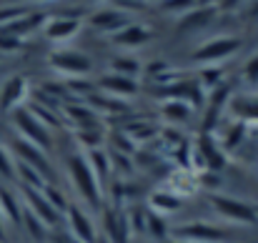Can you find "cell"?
I'll list each match as a JSON object with an SVG mask.
<instances>
[{
    "label": "cell",
    "instance_id": "cell-1",
    "mask_svg": "<svg viewBox=\"0 0 258 243\" xmlns=\"http://www.w3.org/2000/svg\"><path fill=\"white\" fill-rule=\"evenodd\" d=\"M66 173L83 203H88L90 208H103V186L95 178L86 153H71L66 158Z\"/></svg>",
    "mask_w": 258,
    "mask_h": 243
},
{
    "label": "cell",
    "instance_id": "cell-2",
    "mask_svg": "<svg viewBox=\"0 0 258 243\" xmlns=\"http://www.w3.org/2000/svg\"><path fill=\"white\" fill-rule=\"evenodd\" d=\"M208 203L228 223H236V226H256L258 223V211L246 201H238L226 193H208Z\"/></svg>",
    "mask_w": 258,
    "mask_h": 243
},
{
    "label": "cell",
    "instance_id": "cell-3",
    "mask_svg": "<svg viewBox=\"0 0 258 243\" xmlns=\"http://www.w3.org/2000/svg\"><path fill=\"white\" fill-rule=\"evenodd\" d=\"M171 238L183 243H228L231 231L216 223H208V221H190V223L175 226L171 231Z\"/></svg>",
    "mask_w": 258,
    "mask_h": 243
},
{
    "label": "cell",
    "instance_id": "cell-4",
    "mask_svg": "<svg viewBox=\"0 0 258 243\" xmlns=\"http://www.w3.org/2000/svg\"><path fill=\"white\" fill-rule=\"evenodd\" d=\"M13 123H15V128H18V133H20L18 138L33 143V146L40 148L43 153L53 148L50 128H45V126H43V123L28 110V108H18V110H13Z\"/></svg>",
    "mask_w": 258,
    "mask_h": 243
},
{
    "label": "cell",
    "instance_id": "cell-5",
    "mask_svg": "<svg viewBox=\"0 0 258 243\" xmlns=\"http://www.w3.org/2000/svg\"><path fill=\"white\" fill-rule=\"evenodd\" d=\"M50 68L60 76H68V78H86L93 68L90 58L81 50H73V48H63V50H55L50 58H48Z\"/></svg>",
    "mask_w": 258,
    "mask_h": 243
},
{
    "label": "cell",
    "instance_id": "cell-6",
    "mask_svg": "<svg viewBox=\"0 0 258 243\" xmlns=\"http://www.w3.org/2000/svg\"><path fill=\"white\" fill-rule=\"evenodd\" d=\"M241 48V40L238 38H213L208 43H203L196 53H193V63H201V66H216L226 58H231L233 53H238Z\"/></svg>",
    "mask_w": 258,
    "mask_h": 243
},
{
    "label": "cell",
    "instance_id": "cell-7",
    "mask_svg": "<svg viewBox=\"0 0 258 243\" xmlns=\"http://www.w3.org/2000/svg\"><path fill=\"white\" fill-rule=\"evenodd\" d=\"M66 221H68V231H71V238L78 243H98V228L93 223V218L83 211V206L78 203H71L68 211H66Z\"/></svg>",
    "mask_w": 258,
    "mask_h": 243
},
{
    "label": "cell",
    "instance_id": "cell-8",
    "mask_svg": "<svg viewBox=\"0 0 258 243\" xmlns=\"http://www.w3.org/2000/svg\"><path fill=\"white\" fill-rule=\"evenodd\" d=\"M81 28H83V20L76 18V15H55V18H50V20L43 23V33L53 43H68V40H73L81 33Z\"/></svg>",
    "mask_w": 258,
    "mask_h": 243
},
{
    "label": "cell",
    "instance_id": "cell-9",
    "mask_svg": "<svg viewBox=\"0 0 258 243\" xmlns=\"http://www.w3.org/2000/svg\"><path fill=\"white\" fill-rule=\"evenodd\" d=\"M23 198H25V208L35 216V218H40L48 228H53V226H58V221L63 218L50 203H48V198L43 196V191H35V188H25L23 186Z\"/></svg>",
    "mask_w": 258,
    "mask_h": 243
},
{
    "label": "cell",
    "instance_id": "cell-10",
    "mask_svg": "<svg viewBox=\"0 0 258 243\" xmlns=\"http://www.w3.org/2000/svg\"><path fill=\"white\" fill-rule=\"evenodd\" d=\"M88 23L93 25V30L98 33H108V35H115L118 30H123L128 23H131V15L125 10H118V8H103V10H95Z\"/></svg>",
    "mask_w": 258,
    "mask_h": 243
},
{
    "label": "cell",
    "instance_id": "cell-11",
    "mask_svg": "<svg viewBox=\"0 0 258 243\" xmlns=\"http://www.w3.org/2000/svg\"><path fill=\"white\" fill-rule=\"evenodd\" d=\"M228 98H231V90L221 83L218 88H213L208 103H206V115H203V123H201V133H211L218 128V118L223 113V108L228 105Z\"/></svg>",
    "mask_w": 258,
    "mask_h": 243
},
{
    "label": "cell",
    "instance_id": "cell-12",
    "mask_svg": "<svg viewBox=\"0 0 258 243\" xmlns=\"http://www.w3.org/2000/svg\"><path fill=\"white\" fill-rule=\"evenodd\" d=\"M103 228H105V241L108 243H131V226L123 211L115 208H105L103 211Z\"/></svg>",
    "mask_w": 258,
    "mask_h": 243
},
{
    "label": "cell",
    "instance_id": "cell-13",
    "mask_svg": "<svg viewBox=\"0 0 258 243\" xmlns=\"http://www.w3.org/2000/svg\"><path fill=\"white\" fill-rule=\"evenodd\" d=\"M25 93H28V83H25L23 76L8 78L3 83V88H0V115H8V113L18 110L23 98H25Z\"/></svg>",
    "mask_w": 258,
    "mask_h": 243
},
{
    "label": "cell",
    "instance_id": "cell-14",
    "mask_svg": "<svg viewBox=\"0 0 258 243\" xmlns=\"http://www.w3.org/2000/svg\"><path fill=\"white\" fill-rule=\"evenodd\" d=\"M161 88H163L161 95H166V100H183V103H188L190 108H193V105L201 108V105L206 103L203 88H201L198 83L178 81V83H173V85H161Z\"/></svg>",
    "mask_w": 258,
    "mask_h": 243
},
{
    "label": "cell",
    "instance_id": "cell-15",
    "mask_svg": "<svg viewBox=\"0 0 258 243\" xmlns=\"http://www.w3.org/2000/svg\"><path fill=\"white\" fill-rule=\"evenodd\" d=\"M228 110L233 115V120L238 123H258V95L253 93H241V95H231L228 98Z\"/></svg>",
    "mask_w": 258,
    "mask_h": 243
},
{
    "label": "cell",
    "instance_id": "cell-16",
    "mask_svg": "<svg viewBox=\"0 0 258 243\" xmlns=\"http://www.w3.org/2000/svg\"><path fill=\"white\" fill-rule=\"evenodd\" d=\"M98 88H100V93H108V95H113V98L125 100V98H133V95L138 93V81H136V78H125V76L108 73V76H103V78L98 81Z\"/></svg>",
    "mask_w": 258,
    "mask_h": 243
},
{
    "label": "cell",
    "instance_id": "cell-17",
    "mask_svg": "<svg viewBox=\"0 0 258 243\" xmlns=\"http://www.w3.org/2000/svg\"><path fill=\"white\" fill-rule=\"evenodd\" d=\"M13 153L18 156V161L33 165L35 170H40V173L48 178V173H50V163H48L45 153H43L40 148H35L33 143H28V141H23V138H15V141H13Z\"/></svg>",
    "mask_w": 258,
    "mask_h": 243
},
{
    "label": "cell",
    "instance_id": "cell-18",
    "mask_svg": "<svg viewBox=\"0 0 258 243\" xmlns=\"http://www.w3.org/2000/svg\"><path fill=\"white\" fill-rule=\"evenodd\" d=\"M110 40L115 45H123V48H138L143 43L151 40V30L141 23H128L123 30H118L115 35H110Z\"/></svg>",
    "mask_w": 258,
    "mask_h": 243
},
{
    "label": "cell",
    "instance_id": "cell-19",
    "mask_svg": "<svg viewBox=\"0 0 258 243\" xmlns=\"http://www.w3.org/2000/svg\"><path fill=\"white\" fill-rule=\"evenodd\" d=\"M180 206H183V198H178L168 188L151 193V201H148V211H153L158 216H171L175 211H180Z\"/></svg>",
    "mask_w": 258,
    "mask_h": 243
},
{
    "label": "cell",
    "instance_id": "cell-20",
    "mask_svg": "<svg viewBox=\"0 0 258 243\" xmlns=\"http://www.w3.org/2000/svg\"><path fill=\"white\" fill-rule=\"evenodd\" d=\"M0 216L8 223H18V226L23 223V203L8 188H0Z\"/></svg>",
    "mask_w": 258,
    "mask_h": 243
},
{
    "label": "cell",
    "instance_id": "cell-21",
    "mask_svg": "<svg viewBox=\"0 0 258 243\" xmlns=\"http://www.w3.org/2000/svg\"><path fill=\"white\" fill-rule=\"evenodd\" d=\"M211 20H216V8L213 5H198L190 13H185L180 18V30H196V28H206Z\"/></svg>",
    "mask_w": 258,
    "mask_h": 243
},
{
    "label": "cell",
    "instance_id": "cell-22",
    "mask_svg": "<svg viewBox=\"0 0 258 243\" xmlns=\"http://www.w3.org/2000/svg\"><path fill=\"white\" fill-rule=\"evenodd\" d=\"M178 198H185V196H190L193 191H198V175L193 173V170H188V168H180V170H175L171 175V188Z\"/></svg>",
    "mask_w": 258,
    "mask_h": 243
},
{
    "label": "cell",
    "instance_id": "cell-23",
    "mask_svg": "<svg viewBox=\"0 0 258 243\" xmlns=\"http://www.w3.org/2000/svg\"><path fill=\"white\" fill-rule=\"evenodd\" d=\"M86 158H88V163H90V168H93V173H95V178L100 180V186H105V183H108V175H110V170H113L110 156H108L103 148H95V151H86Z\"/></svg>",
    "mask_w": 258,
    "mask_h": 243
},
{
    "label": "cell",
    "instance_id": "cell-24",
    "mask_svg": "<svg viewBox=\"0 0 258 243\" xmlns=\"http://www.w3.org/2000/svg\"><path fill=\"white\" fill-rule=\"evenodd\" d=\"M88 100H90L93 110L115 113V115L128 110V103H125V100H120V98H113V95H108V93H90V95H88Z\"/></svg>",
    "mask_w": 258,
    "mask_h": 243
},
{
    "label": "cell",
    "instance_id": "cell-25",
    "mask_svg": "<svg viewBox=\"0 0 258 243\" xmlns=\"http://www.w3.org/2000/svg\"><path fill=\"white\" fill-rule=\"evenodd\" d=\"M161 115L168 120V123H188L190 115H193V108L183 100H166L163 108H161Z\"/></svg>",
    "mask_w": 258,
    "mask_h": 243
},
{
    "label": "cell",
    "instance_id": "cell-26",
    "mask_svg": "<svg viewBox=\"0 0 258 243\" xmlns=\"http://www.w3.org/2000/svg\"><path fill=\"white\" fill-rule=\"evenodd\" d=\"M143 71L141 60H136L133 55H118L110 60V73L115 76H125V78H138V73Z\"/></svg>",
    "mask_w": 258,
    "mask_h": 243
},
{
    "label": "cell",
    "instance_id": "cell-27",
    "mask_svg": "<svg viewBox=\"0 0 258 243\" xmlns=\"http://www.w3.org/2000/svg\"><path fill=\"white\" fill-rule=\"evenodd\" d=\"M246 131H248V126H246V123L233 120V123L226 128V133L218 138L221 148H223V151H233V148H238V146L243 143V138H246Z\"/></svg>",
    "mask_w": 258,
    "mask_h": 243
},
{
    "label": "cell",
    "instance_id": "cell-28",
    "mask_svg": "<svg viewBox=\"0 0 258 243\" xmlns=\"http://www.w3.org/2000/svg\"><path fill=\"white\" fill-rule=\"evenodd\" d=\"M146 233H148L151 238H156L158 243L168 241V228H166L163 216H158V213L148 211V218H146Z\"/></svg>",
    "mask_w": 258,
    "mask_h": 243
},
{
    "label": "cell",
    "instance_id": "cell-29",
    "mask_svg": "<svg viewBox=\"0 0 258 243\" xmlns=\"http://www.w3.org/2000/svg\"><path fill=\"white\" fill-rule=\"evenodd\" d=\"M43 196L48 198V203H50L60 216H66V211H68V206H71V203H68V198H66L58 188H53L50 183H45V186H43Z\"/></svg>",
    "mask_w": 258,
    "mask_h": 243
},
{
    "label": "cell",
    "instance_id": "cell-30",
    "mask_svg": "<svg viewBox=\"0 0 258 243\" xmlns=\"http://www.w3.org/2000/svg\"><path fill=\"white\" fill-rule=\"evenodd\" d=\"M20 226H25L28 233H30L33 238H43V236H45V228H48V226H45L40 218H35L25 206H23V223H20Z\"/></svg>",
    "mask_w": 258,
    "mask_h": 243
},
{
    "label": "cell",
    "instance_id": "cell-31",
    "mask_svg": "<svg viewBox=\"0 0 258 243\" xmlns=\"http://www.w3.org/2000/svg\"><path fill=\"white\" fill-rule=\"evenodd\" d=\"M198 8V0H161V10L163 13H183V10H193Z\"/></svg>",
    "mask_w": 258,
    "mask_h": 243
},
{
    "label": "cell",
    "instance_id": "cell-32",
    "mask_svg": "<svg viewBox=\"0 0 258 243\" xmlns=\"http://www.w3.org/2000/svg\"><path fill=\"white\" fill-rule=\"evenodd\" d=\"M0 175L5 180H15V161H13L10 151L3 146H0Z\"/></svg>",
    "mask_w": 258,
    "mask_h": 243
},
{
    "label": "cell",
    "instance_id": "cell-33",
    "mask_svg": "<svg viewBox=\"0 0 258 243\" xmlns=\"http://www.w3.org/2000/svg\"><path fill=\"white\" fill-rule=\"evenodd\" d=\"M221 76H223V71L221 68H203V73H201V78H198V85L201 88H218L221 85Z\"/></svg>",
    "mask_w": 258,
    "mask_h": 243
},
{
    "label": "cell",
    "instance_id": "cell-34",
    "mask_svg": "<svg viewBox=\"0 0 258 243\" xmlns=\"http://www.w3.org/2000/svg\"><path fill=\"white\" fill-rule=\"evenodd\" d=\"M20 48H23V40H20V38L8 35V33H0V50L13 53V50H20Z\"/></svg>",
    "mask_w": 258,
    "mask_h": 243
},
{
    "label": "cell",
    "instance_id": "cell-35",
    "mask_svg": "<svg viewBox=\"0 0 258 243\" xmlns=\"http://www.w3.org/2000/svg\"><path fill=\"white\" fill-rule=\"evenodd\" d=\"M243 76H246V81L251 83V85H258V53L253 55V58L246 60V66H243Z\"/></svg>",
    "mask_w": 258,
    "mask_h": 243
},
{
    "label": "cell",
    "instance_id": "cell-36",
    "mask_svg": "<svg viewBox=\"0 0 258 243\" xmlns=\"http://www.w3.org/2000/svg\"><path fill=\"white\" fill-rule=\"evenodd\" d=\"M146 71L153 76V73H163L166 71V63H151V66H146Z\"/></svg>",
    "mask_w": 258,
    "mask_h": 243
},
{
    "label": "cell",
    "instance_id": "cell-37",
    "mask_svg": "<svg viewBox=\"0 0 258 243\" xmlns=\"http://www.w3.org/2000/svg\"><path fill=\"white\" fill-rule=\"evenodd\" d=\"M118 3H120V5H128V3H133V0H118ZM136 3H138V0H136Z\"/></svg>",
    "mask_w": 258,
    "mask_h": 243
},
{
    "label": "cell",
    "instance_id": "cell-38",
    "mask_svg": "<svg viewBox=\"0 0 258 243\" xmlns=\"http://www.w3.org/2000/svg\"><path fill=\"white\" fill-rule=\"evenodd\" d=\"M3 223H5V221H3V216H0V238H3Z\"/></svg>",
    "mask_w": 258,
    "mask_h": 243
},
{
    "label": "cell",
    "instance_id": "cell-39",
    "mask_svg": "<svg viewBox=\"0 0 258 243\" xmlns=\"http://www.w3.org/2000/svg\"><path fill=\"white\" fill-rule=\"evenodd\" d=\"M90 3H93V0H90ZM95 3H98V0H95Z\"/></svg>",
    "mask_w": 258,
    "mask_h": 243
}]
</instances>
